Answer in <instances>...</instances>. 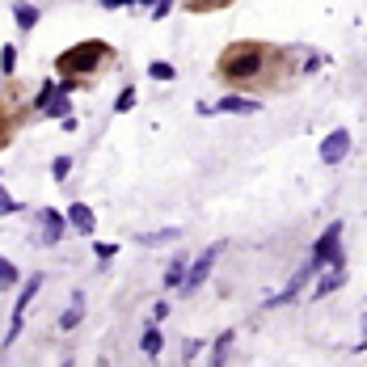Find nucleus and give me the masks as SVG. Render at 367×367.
<instances>
[{"mask_svg": "<svg viewBox=\"0 0 367 367\" xmlns=\"http://www.w3.org/2000/svg\"><path fill=\"white\" fill-rule=\"evenodd\" d=\"M300 72V64L283 51V46L258 43V39H241V43H228L224 55L216 59V76L228 85V89H283L291 76Z\"/></svg>", "mask_w": 367, "mask_h": 367, "instance_id": "f257e3e1", "label": "nucleus"}, {"mask_svg": "<svg viewBox=\"0 0 367 367\" xmlns=\"http://www.w3.org/2000/svg\"><path fill=\"white\" fill-rule=\"evenodd\" d=\"M110 64H114V46L101 43V39H85V43L68 46L64 55H55V72L59 76H72V81H93Z\"/></svg>", "mask_w": 367, "mask_h": 367, "instance_id": "f03ea898", "label": "nucleus"}, {"mask_svg": "<svg viewBox=\"0 0 367 367\" xmlns=\"http://www.w3.org/2000/svg\"><path fill=\"white\" fill-rule=\"evenodd\" d=\"M39 287H43V275H34L30 283H26V287H21V296H17V304H13V321H9V333H4V346H13V342L21 338V329H26V313H30V304H34Z\"/></svg>", "mask_w": 367, "mask_h": 367, "instance_id": "7ed1b4c3", "label": "nucleus"}, {"mask_svg": "<svg viewBox=\"0 0 367 367\" xmlns=\"http://www.w3.org/2000/svg\"><path fill=\"white\" fill-rule=\"evenodd\" d=\"M338 245H342V220H338V224H329V228L317 236V245H313V258H308V266H313V271H325V266L342 262V258H338Z\"/></svg>", "mask_w": 367, "mask_h": 367, "instance_id": "20e7f679", "label": "nucleus"}, {"mask_svg": "<svg viewBox=\"0 0 367 367\" xmlns=\"http://www.w3.org/2000/svg\"><path fill=\"white\" fill-rule=\"evenodd\" d=\"M262 110V101L258 97H245V93H224L216 106H207V101H198V114H258Z\"/></svg>", "mask_w": 367, "mask_h": 367, "instance_id": "39448f33", "label": "nucleus"}, {"mask_svg": "<svg viewBox=\"0 0 367 367\" xmlns=\"http://www.w3.org/2000/svg\"><path fill=\"white\" fill-rule=\"evenodd\" d=\"M220 253H224V241H220V245H211V249H203V253L194 258V266L186 271V278H182V291H198V287L207 283V275H211V266L220 262Z\"/></svg>", "mask_w": 367, "mask_h": 367, "instance_id": "423d86ee", "label": "nucleus"}, {"mask_svg": "<svg viewBox=\"0 0 367 367\" xmlns=\"http://www.w3.org/2000/svg\"><path fill=\"white\" fill-rule=\"evenodd\" d=\"M351 156V131L346 127H338V131H329L321 144V161L325 165H338V161H346Z\"/></svg>", "mask_w": 367, "mask_h": 367, "instance_id": "0eeeda50", "label": "nucleus"}, {"mask_svg": "<svg viewBox=\"0 0 367 367\" xmlns=\"http://www.w3.org/2000/svg\"><path fill=\"white\" fill-rule=\"evenodd\" d=\"M313 275H317V271H313V266H304V271H300V275L291 278V283H287V287H283L278 296H271V300H266V308H278V304H291V300H296V296H300V291H304V287L313 283Z\"/></svg>", "mask_w": 367, "mask_h": 367, "instance_id": "6e6552de", "label": "nucleus"}, {"mask_svg": "<svg viewBox=\"0 0 367 367\" xmlns=\"http://www.w3.org/2000/svg\"><path fill=\"white\" fill-rule=\"evenodd\" d=\"M39 224H43V245H59V236L68 228V216H59L55 207H43L39 211Z\"/></svg>", "mask_w": 367, "mask_h": 367, "instance_id": "1a4fd4ad", "label": "nucleus"}, {"mask_svg": "<svg viewBox=\"0 0 367 367\" xmlns=\"http://www.w3.org/2000/svg\"><path fill=\"white\" fill-rule=\"evenodd\" d=\"M342 283H346V271H342V262H333V266H325L321 283L313 287V300H325V296H333V291H338Z\"/></svg>", "mask_w": 367, "mask_h": 367, "instance_id": "9d476101", "label": "nucleus"}, {"mask_svg": "<svg viewBox=\"0 0 367 367\" xmlns=\"http://www.w3.org/2000/svg\"><path fill=\"white\" fill-rule=\"evenodd\" d=\"M68 224H72L76 232H85V236H89L93 224H97V220H93V207H89V203H72V207H68Z\"/></svg>", "mask_w": 367, "mask_h": 367, "instance_id": "9b49d317", "label": "nucleus"}, {"mask_svg": "<svg viewBox=\"0 0 367 367\" xmlns=\"http://www.w3.org/2000/svg\"><path fill=\"white\" fill-rule=\"evenodd\" d=\"M81 317H85V291H72V304L64 308L59 329H64V333H68V329H76V325H81Z\"/></svg>", "mask_w": 367, "mask_h": 367, "instance_id": "f8f14e48", "label": "nucleus"}, {"mask_svg": "<svg viewBox=\"0 0 367 367\" xmlns=\"http://www.w3.org/2000/svg\"><path fill=\"white\" fill-rule=\"evenodd\" d=\"M13 17H17V30H34L43 13H39V4H30V0H17V4H13Z\"/></svg>", "mask_w": 367, "mask_h": 367, "instance_id": "ddd939ff", "label": "nucleus"}, {"mask_svg": "<svg viewBox=\"0 0 367 367\" xmlns=\"http://www.w3.org/2000/svg\"><path fill=\"white\" fill-rule=\"evenodd\" d=\"M232 342H236V329H224V333L216 338V351H211V363H216V367H220V363H228Z\"/></svg>", "mask_w": 367, "mask_h": 367, "instance_id": "4468645a", "label": "nucleus"}, {"mask_svg": "<svg viewBox=\"0 0 367 367\" xmlns=\"http://www.w3.org/2000/svg\"><path fill=\"white\" fill-rule=\"evenodd\" d=\"M148 76H152V81L174 85V81H178V68H174V64H165V59H152V64H148Z\"/></svg>", "mask_w": 367, "mask_h": 367, "instance_id": "2eb2a0df", "label": "nucleus"}, {"mask_svg": "<svg viewBox=\"0 0 367 367\" xmlns=\"http://www.w3.org/2000/svg\"><path fill=\"white\" fill-rule=\"evenodd\" d=\"M182 228H161V232H144L139 236V245H169V241H178Z\"/></svg>", "mask_w": 367, "mask_h": 367, "instance_id": "dca6fc26", "label": "nucleus"}, {"mask_svg": "<svg viewBox=\"0 0 367 367\" xmlns=\"http://www.w3.org/2000/svg\"><path fill=\"white\" fill-rule=\"evenodd\" d=\"M55 93H59V81H46L43 89H39L34 97H30V110H46V101H51Z\"/></svg>", "mask_w": 367, "mask_h": 367, "instance_id": "f3484780", "label": "nucleus"}, {"mask_svg": "<svg viewBox=\"0 0 367 367\" xmlns=\"http://www.w3.org/2000/svg\"><path fill=\"white\" fill-rule=\"evenodd\" d=\"M186 13H211V9H228L232 0H182Z\"/></svg>", "mask_w": 367, "mask_h": 367, "instance_id": "a211bd4d", "label": "nucleus"}, {"mask_svg": "<svg viewBox=\"0 0 367 367\" xmlns=\"http://www.w3.org/2000/svg\"><path fill=\"white\" fill-rule=\"evenodd\" d=\"M161 346H165V342H161V329H148V333L139 338V351H144V355H161Z\"/></svg>", "mask_w": 367, "mask_h": 367, "instance_id": "6ab92c4d", "label": "nucleus"}, {"mask_svg": "<svg viewBox=\"0 0 367 367\" xmlns=\"http://www.w3.org/2000/svg\"><path fill=\"white\" fill-rule=\"evenodd\" d=\"M13 127H17V114H9V110L0 106V148L13 139Z\"/></svg>", "mask_w": 367, "mask_h": 367, "instance_id": "aec40b11", "label": "nucleus"}, {"mask_svg": "<svg viewBox=\"0 0 367 367\" xmlns=\"http://www.w3.org/2000/svg\"><path fill=\"white\" fill-rule=\"evenodd\" d=\"M17 266H13V262H4V258H0V291H9V287H17Z\"/></svg>", "mask_w": 367, "mask_h": 367, "instance_id": "412c9836", "label": "nucleus"}, {"mask_svg": "<svg viewBox=\"0 0 367 367\" xmlns=\"http://www.w3.org/2000/svg\"><path fill=\"white\" fill-rule=\"evenodd\" d=\"M0 72H4V76L17 72V46H0Z\"/></svg>", "mask_w": 367, "mask_h": 367, "instance_id": "4be33fe9", "label": "nucleus"}, {"mask_svg": "<svg viewBox=\"0 0 367 367\" xmlns=\"http://www.w3.org/2000/svg\"><path fill=\"white\" fill-rule=\"evenodd\" d=\"M68 174H72V161H68V156H55V161H51V178H55V182H68Z\"/></svg>", "mask_w": 367, "mask_h": 367, "instance_id": "5701e85b", "label": "nucleus"}, {"mask_svg": "<svg viewBox=\"0 0 367 367\" xmlns=\"http://www.w3.org/2000/svg\"><path fill=\"white\" fill-rule=\"evenodd\" d=\"M182 278H186V266H182V262H169V271H165V287H182Z\"/></svg>", "mask_w": 367, "mask_h": 367, "instance_id": "b1692460", "label": "nucleus"}, {"mask_svg": "<svg viewBox=\"0 0 367 367\" xmlns=\"http://www.w3.org/2000/svg\"><path fill=\"white\" fill-rule=\"evenodd\" d=\"M131 106H136V85H127V89L119 93V101H114V110H119V114H127Z\"/></svg>", "mask_w": 367, "mask_h": 367, "instance_id": "393cba45", "label": "nucleus"}, {"mask_svg": "<svg viewBox=\"0 0 367 367\" xmlns=\"http://www.w3.org/2000/svg\"><path fill=\"white\" fill-rule=\"evenodd\" d=\"M93 253H97V262H110V258L119 253V245H110V241H97V245H93Z\"/></svg>", "mask_w": 367, "mask_h": 367, "instance_id": "a878e982", "label": "nucleus"}, {"mask_svg": "<svg viewBox=\"0 0 367 367\" xmlns=\"http://www.w3.org/2000/svg\"><path fill=\"white\" fill-rule=\"evenodd\" d=\"M169 9H174V0H152V13H148V17H152V21H165Z\"/></svg>", "mask_w": 367, "mask_h": 367, "instance_id": "bb28decb", "label": "nucleus"}, {"mask_svg": "<svg viewBox=\"0 0 367 367\" xmlns=\"http://www.w3.org/2000/svg\"><path fill=\"white\" fill-rule=\"evenodd\" d=\"M9 211H17V198H13V194L0 186V216H9Z\"/></svg>", "mask_w": 367, "mask_h": 367, "instance_id": "cd10ccee", "label": "nucleus"}, {"mask_svg": "<svg viewBox=\"0 0 367 367\" xmlns=\"http://www.w3.org/2000/svg\"><path fill=\"white\" fill-rule=\"evenodd\" d=\"M165 317H169V304H165V300H161V304H156V308H152V321H165Z\"/></svg>", "mask_w": 367, "mask_h": 367, "instance_id": "c85d7f7f", "label": "nucleus"}, {"mask_svg": "<svg viewBox=\"0 0 367 367\" xmlns=\"http://www.w3.org/2000/svg\"><path fill=\"white\" fill-rule=\"evenodd\" d=\"M123 4H131V0H101V9H123Z\"/></svg>", "mask_w": 367, "mask_h": 367, "instance_id": "c756f323", "label": "nucleus"}]
</instances>
